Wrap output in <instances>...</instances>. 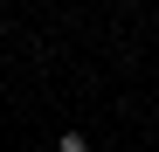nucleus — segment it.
<instances>
[{
  "instance_id": "1",
  "label": "nucleus",
  "mask_w": 159,
  "mask_h": 152,
  "mask_svg": "<svg viewBox=\"0 0 159 152\" xmlns=\"http://www.w3.org/2000/svg\"><path fill=\"white\" fill-rule=\"evenodd\" d=\"M56 152H90V138H83V132H62V138H56Z\"/></svg>"
}]
</instances>
